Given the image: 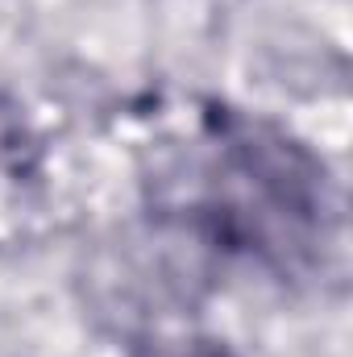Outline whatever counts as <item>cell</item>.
<instances>
[{
    "label": "cell",
    "mask_w": 353,
    "mask_h": 357,
    "mask_svg": "<svg viewBox=\"0 0 353 357\" xmlns=\"http://www.w3.org/2000/svg\"><path fill=\"white\" fill-rule=\"evenodd\" d=\"M154 225L216 262L291 282L324 266L341 212L324 158L278 121L204 104L146 178Z\"/></svg>",
    "instance_id": "1"
},
{
    "label": "cell",
    "mask_w": 353,
    "mask_h": 357,
    "mask_svg": "<svg viewBox=\"0 0 353 357\" xmlns=\"http://www.w3.org/2000/svg\"><path fill=\"white\" fill-rule=\"evenodd\" d=\"M183 357H237V354H233L225 341H195Z\"/></svg>",
    "instance_id": "2"
}]
</instances>
